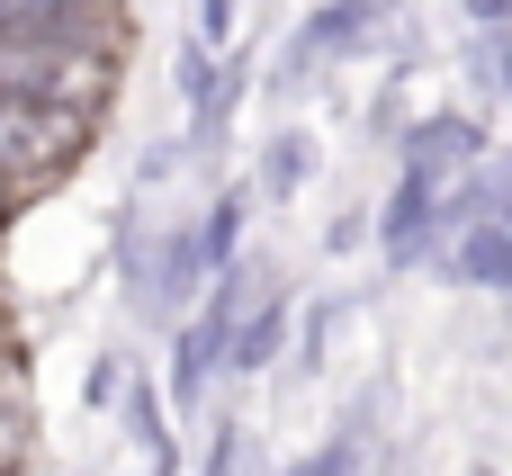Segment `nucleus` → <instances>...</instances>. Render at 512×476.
<instances>
[{
    "instance_id": "1",
    "label": "nucleus",
    "mask_w": 512,
    "mask_h": 476,
    "mask_svg": "<svg viewBox=\"0 0 512 476\" xmlns=\"http://www.w3.org/2000/svg\"><path fill=\"white\" fill-rule=\"evenodd\" d=\"M0 81L27 108H72L90 117L108 99V54L99 45H0Z\"/></svg>"
},
{
    "instance_id": "11",
    "label": "nucleus",
    "mask_w": 512,
    "mask_h": 476,
    "mask_svg": "<svg viewBox=\"0 0 512 476\" xmlns=\"http://www.w3.org/2000/svg\"><path fill=\"white\" fill-rule=\"evenodd\" d=\"M99 9H117V0H99Z\"/></svg>"
},
{
    "instance_id": "7",
    "label": "nucleus",
    "mask_w": 512,
    "mask_h": 476,
    "mask_svg": "<svg viewBox=\"0 0 512 476\" xmlns=\"http://www.w3.org/2000/svg\"><path fill=\"white\" fill-rule=\"evenodd\" d=\"M234 225H243V198L225 189V198L207 207V225H198V243H189V261H198V270H225V252H234Z\"/></svg>"
},
{
    "instance_id": "4",
    "label": "nucleus",
    "mask_w": 512,
    "mask_h": 476,
    "mask_svg": "<svg viewBox=\"0 0 512 476\" xmlns=\"http://www.w3.org/2000/svg\"><path fill=\"white\" fill-rule=\"evenodd\" d=\"M234 315H243V288H225V279H216V306L180 333V396H198V387H207V369H216V351H225Z\"/></svg>"
},
{
    "instance_id": "5",
    "label": "nucleus",
    "mask_w": 512,
    "mask_h": 476,
    "mask_svg": "<svg viewBox=\"0 0 512 476\" xmlns=\"http://www.w3.org/2000/svg\"><path fill=\"white\" fill-rule=\"evenodd\" d=\"M378 9L387 0H324L306 27H297V45H288V63H315V54H333V45H351V36H369L378 27Z\"/></svg>"
},
{
    "instance_id": "9",
    "label": "nucleus",
    "mask_w": 512,
    "mask_h": 476,
    "mask_svg": "<svg viewBox=\"0 0 512 476\" xmlns=\"http://www.w3.org/2000/svg\"><path fill=\"white\" fill-rule=\"evenodd\" d=\"M306 171H315V153H306V135H279V144H270V189L288 198V189H297Z\"/></svg>"
},
{
    "instance_id": "10",
    "label": "nucleus",
    "mask_w": 512,
    "mask_h": 476,
    "mask_svg": "<svg viewBox=\"0 0 512 476\" xmlns=\"http://www.w3.org/2000/svg\"><path fill=\"white\" fill-rule=\"evenodd\" d=\"M225 27H234V0H198V45H225Z\"/></svg>"
},
{
    "instance_id": "2",
    "label": "nucleus",
    "mask_w": 512,
    "mask_h": 476,
    "mask_svg": "<svg viewBox=\"0 0 512 476\" xmlns=\"http://www.w3.org/2000/svg\"><path fill=\"white\" fill-rule=\"evenodd\" d=\"M81 144H90V117L9 99V189H18V198H36L54 171H72V162H81Z\"/></svg>"
},
{
    "instance_id": "8",
    "label": "nucleus",
    "mask_w": 512,
    "mask_h": 476,
    "mask_svg": "<svg viewBox=\"0 0 512 476\" xmlns=\"http://www.w3.org/2000/svg\"><path fill=\"white\" fill-rule=\"evenodd\" d=\"M279 324H288V306H279V297H270V306H261V315H252V324H243V342H234V369H261V360H270V351H279Z\"/></svg>"
},
{
    "instance_id": "3",
    "label": "nucleus",
    "mask_w": 512,
    "mask_h": 476,
    "mask_svg": "<svg viewBox=\"0 0 512 476\" xmlns=\"http://www.w3.org/2000/svg\"><path fill=\"white\" fill-rule=\"evenodd\" d=\"M0 27L9 45H99L108 36L99 0H0Z\"/></svg>"
},
{
    "instance_id": "6",
    "label": "nucleus",
    "mask_w": 512,
    "mask_h": 476,
    "mask_svg": "<svg viewBox=\"0 0 512 476\" xmlns=\"http://www.w3.org/2000/svg\"><path fill=\"white\" fill-rule=\"evenodd\" d=\"M459 279H477V288H512V216L495 207L486 225H468V243H459Z\"/></svg>"
}]
</instances>
